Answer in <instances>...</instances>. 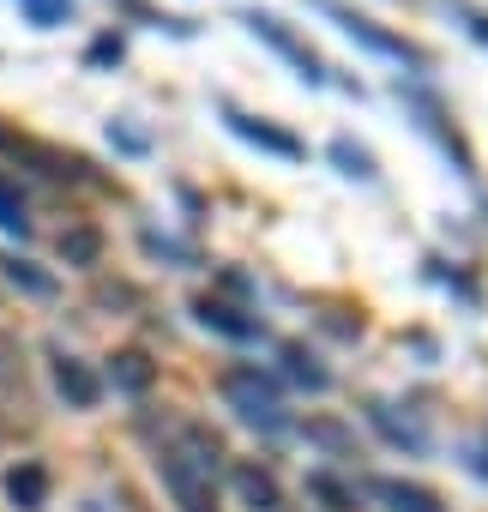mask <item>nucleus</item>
<instances>
[{
    "label": "nucleus",
    "mask_w": 488,
    "mask_h": 512,
    "mask_svg": "<svg viewBox=\"0 0 488 512\" xmlns=\"http://www.w3.org/2000/svg\"><path fill=\"white\" fill-rule=\"evenodd\" d=\"M223 398H229V410H235L241 422H254V428H266V434H284V428H290V416H284L272 380H260V368H229V374H223Z\"/></svg>",
    "instance_id": "obj_1"
},
{
    "label": "nucleus",
    "mask_w": 488,
    "mask_h": 512,
    "mask_svg": "<svg viewBox=\"0 0 488 512\" xmlns=\"http://www.w3.org/2000/svg\"><path fill=\"white\" fill-rule=\"evenodd\" d=\"M320 7H326V19H338V25H344V37L368 43L374 55H386V61H398V67H416V73H428V55H422L416 43H404V37L380 31L374 19H362V13H350V7H332V0H320Z\"/></svg>",
    "instance_id": "obj_2"
},
{
    "label": "nucleus",
    "mask_w": 488,
    "mask_h": 512,
    "mask_svg": "<svg viewBox=\"0 0 488 512\" xmlns=\"http://www.w3.org/2000/svg\"><path fill=\"white\" fill-rule=\"evenodd\" d=\"M157 476H163V488L175 494V506H181V512H217V488H211V470L187 464L181 452H163V458H157Z\"/></svg>",
    "instance_id": "obj_3"
},
{
    "label": "nucleus",
    "mask_w": 488,
    "mask_h": 512,
    "mask_svg": "<svg viewBox=\"0 0 488 512\" xmlns=\"http://www.w3.org/2000/svg\"><path fill=\"white\" fill-rule=\"evenodd\" d=\"M241 25H248L260 43H272V49H278L302 79H308V85H326V61H320L302 37H290V31H284V19H272V13H241Z\"/></svg>",
    "instance_id": "obj_4"
},
{
    "label": "nucleus",
    "mask_w": 488,
    "mask_h": 512,
    "mask_svg": "<svg viewBox=\"0 0 488 512\" xmlns=\"http://www.w3.org/2000/svg\"><path fill=\"white\" fill-rule=\"evenodd\" d=\"M223 121H229V133H241L248 145H260V151H272V157H284V163H302V157H308V145H302L296 133H278V127L241 115V109H223Z\"/></svg>",
    "instance_id": "obj_5"
},
{
    "label": "nucleus",
    "mask_w": 488,
    "mask_h": 512,
    "mask_svg": "<svg viewBox=\"0 0 488 512\" xmlns=\"http://www.w3.org/2000/svg\"><path fill=\"white\" fill-rule=\"evenodd\" d=\"M55 392H61L73 410H91V404L103 398V380H97L85 362H73V356H55Z\"/></svg>",
    "instance_id": "obj_6"
},
{
    "label": "nucleus",
    "mask_w": 488,
    "mask_h": 512,
    "mask_svg": "<svg viewBox=\"0 0 488 512\" xmlns=\"http://www.w3.org/2000/svg\"><path fill=\"white\" fill-rule=\"evenodd\" d=\"M7 500H13L19 512H43V506H49V470H43L37 458L13 464V470H7Z\"/></svg>",
    "instance_id": "obj_7"
},
{
    "label": "nucleus",
    "mask_w": 488,
    "mask_h": 512,
    "mask_svg": "<svg viewBox=\"0 0 488 512\" xmlns=\"http://www.w3.org/2000/svg\"><path fill=\"white\" fill-rule=\"evenodd\" d=\"M235 494L248 500L254 512H278V506H284V494H278L272 470H260V464H235Z\"/></svg>",
    "instance_id": "obj_8"
},
{
    "label": "nucleus",
    "mask_w": 488,
    "mask_h": 512,
    "mask_svg": "<svg viewBox=\"0 0 488 512\" xmlns=\"http://www.w3.org/2000/svg\"><path fill=\"white\" fill-rule=\"evenodd\" d=\"M374 494H380L392 512H440V500H434L428 488H416V482H392V476H380Z\"/></svg>",
    "instance_id": "obj_9"
},
{
    "label": "nucleus",
    "mask_w": 488,
    "mask_h": 512,
    "mask_svg": "<svg viewBox=\"0 0 488 512\" xmlns=\"http://www.w3.org/2000/svg\"><path fill=\"white\" fill-rule=\"evenodd\" d=\"M109 374H115L121 392H145V386L157 380V368H151L145 350H121V356H109Z\"/></svg>",
    "instance_id": "obj_10"
},
{
    "label": "nucleus",
    "mask_w": 488,
    "mask_h": 512,
    "mask_svg": "<svg viewBox=\"0 0 488 512\" xmlns=\"http://www.w3.org/2000/svg\"><path fill=\"white\" fill-rule=\"evenodd\" d=\"M199 320L223 338H260V320H241V308H229V302H199Z\"/></svg>",
    "instance_id": "obj_11"
},
{
    "label": "nucleus",
    "mask_w": 488,
    "mask_h": 512,
    "mask_svg": "<svg viewBox=\"0 0 488 512\" xmlns=\"http://www.w3.org/2000/svg\"><path fill=\"white\" fill-rule=\"evenodd\" d=\"M97 253H103V235H97L91 223L61 229V260H67V266H97Z\"/></svg>",
    "instance_id": "obj_12"
},
{
    "label": "nucleus",
    "mask_w": 488,
    "mask_h": 512,
    "mask_svg": "<svg viewBox=\"0 0 488 512\" xmlns=\"http://www.w3.org/2000/svg\"><path fill=\"white\" fill-rule=\"evenodd\" d=\"M308 494H314V500H320L326 512H362L356 488H344V482H338L332 470H314V476H308Z\"/></svg>",
    "instance_id": "obj_13"
},
{
    "label": "nucleus",
    "mask_w": 488,
    "mask_h": 512,
    "mask_svg": "<svg viewBox=\"0 0 488 512\" xmlns=\"http://www.w3.org/2000/svg\"><path fill=\"white\" fill-rule=\"evenodd\" d=\"M0 229L7 235H31V217H25V193L0 175Z\"/></svg>",
    "instance_id": "obj_14"
},
{
    "label": "nucleus",
    "mask_w": 488,
    "mask_h": 512,
    "mask_svg": "<svg viewBox=\"0 0 488 512\" xmlns=\"http://www.w3.org/2000/svg\"><path fill=\"white\" fill-rule=\"evenodd\" d=\"M332 163H338L344 175H356V181H374V157H368L362 145H350V139H332Z\"/></svg>",
    "instance_id": "obj_15"
},
{
    "label": "nucleus",
    "mask_w": 488,
    "mask_h": 512,
    "mask_svg": "<svg viewBox=\"0 0 488 512\" xmlns=\"http://www.w3.org/2000/svg\"><path fill=\"white\" fill-rule=\"evenodd\" d=\"M284 362H290V374H296L308 392H326V386H332V374H326V368H320L308 350H296V344H290V350H284Z\"/></svg>",
    "instance_id": "obj_16"
},
{
    "label": "nucleus",
    "mask_w": 488,
    "mask_h": 512,
    "mask_svg": "<svg viewBox=\"0 0 488 512\" xmlns=\"http://www.w3.org/2000/svg\"><path fill=\"white\" fill-rule=\"evenodd\" d=\"M7 278H13L19 290H31V296H55V278H43V272H31L25 260H7Z\"/></svg>",
    "instance_id": "obj_17"
},
{
    "label": "nucleus",
    "mask_w": 488,
    "mask_h": 512,
    "mask_svg": "<svg viewBox=\"0 0 488 512\" xmlns=\"http://www.w3.org/2000/svg\"><path fill=\"white\" fill-rule=\"evenodd\" d=\"M19 7L31 13V25H61L67 19V0H19Z\"/></svg>",
    "instance_id": "obj_18"
},
{
    "label": "nucleus",
    "mask_w": 488,
    "mask_h": 512,
    "mask_svg": "<svg viewBox=\"0 0 488 512\" xmlns=\"http://www.w3.org/2000/svg\"><path fill=\"white\" fill-rule=\"evenodd\" d=\"M452 19H464V31H470L476 43H488V13H476L470 0H452Z\"/></svg>",
    "instance_id": "obj_19"
}]
</instances>
